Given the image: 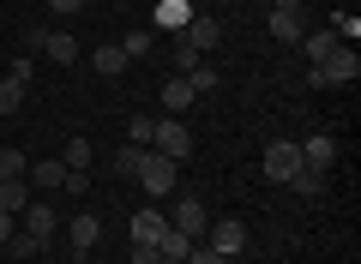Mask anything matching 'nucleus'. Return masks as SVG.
<instances>
[{
  "label": "nucleus",
  "mask_w": 361,
  "mask_h": 264,
  "mask_svg": "<svg viewBox=\"0 0 361 264\" xmlns=\"http://www.w3.org/2000/svg\"><path fill=\"white\" fill-rule=\"evenodd\" d=\"M25 204H30V180H0V210L18 216Z\"/></svg>",
  "instance_id": "17"
},
{
  "label": "nucleus",
  "mask_w": 361,
  "mask_h": 264,
  "mask_svg": "<svg viewBox=\"0 0 361 264\" xmlns=\"http://www.w3.org/2000/svg\"><path fill=\"white\" fill-rule=\"evenodd\" d=\"M25 168H30L25 151H0V180H25Z\"/></svg>",
  "instance_id": "23"
},
{
  "label": "nucleus",
  "mask_w": 361,
  "mask_h": 264,
  "mask_svg": "<svg viewBox=\"0 0 361 264\" xmlns=\"http://www.w3.org/2000/svg\"><path fill=\"white\" fill-rule=\"evenodd\" d=\"M205 246H211V252H223V258H235V252L247 246V228L235 222V216H223V222H211V228H205Z\"/></svg>",
  "instance_id": "6"
},
{
  "label": "nucleus",
  "mask_w": 361,
  "mask_h": 264,
  "mask_svg": "<svg viewBox=\"0 0 361 264\" xmlns=\"http://www.w3.org/2000/svg\"><path fill=\"white\" fill-rule=\"evenodd\" d=\"M187 84H193V96H211V90H217L223 78H217V66H205V61H199L193 73H187Z\"/></svg>",
  "instance_id": "21"
},
{
  "label": "nucleus",
  "mask_w": 361,
  "mask_h": 264,
  "mask_svg": "<svg viewBox=\"0 0 361 264\" xmlns=\"http://www.w3.org/2000/svg\"><path fill=\"white\" fill-rule=\"evenodd\" d=\"M66 240H73V252H90L97 240H103V222H97L90 210H78L73 222H66Z\"/></svg>",
  "instance_id": "10"
},
{
  "label": "nucleus",
  "mask_w": 361,
  "mask_h": 264,
  "mask_svg": "<svg viewBox=\"0 0 361 264\" xmlns=\"http://www.w3.org/2000/svg\"><path fill=\"white\" fill-rule=\"evenodd\" d=\"M157 18H163V25H187V0H157Z\"/></svg>",
  "instance_id": "27"
},
{
  "label": "nucleus",
  "mask_w": 361,
  "mask_h": 264,
  "mask_svg": "<svg viewBox=\"0 0 361 264\" xmlns=\"http://www.w3.org/2000/svg\"><path fill=\"white\" fill-rule=\"evenodd\" d=\"M163 234H169V216L157 210V204H145V210L133 216V246H157Z\"/></svg>",
  "instance_id": "9"
},
{
  "label": "nucleus",
  "mask_w": 361,
  "mask_h": 264,
  "mask_svg": "<svg viewBox=\"0 0 361 264\" xmlns=\"http://www.w3.org/2000/svg\"><path fill=\"white\" fill-rule=\"evenodd\" d=\"M90 156H97V151H90V139H66V175H85Z\"/></svg>",
  "instance_id": "19"
},
{
  "label": "nucleus",
  "mask_w": 361,
  "mask_h": 264,
  "mask_svg": "<svg viewBox=\"0 0 361 264\" xmlns=\"http://www.w3.org/2000/svg\"><path fill=\"white\" fill-rule=\"evenodd\" d=\"M139 163H145V144H121V151H115V175H121V180L139 175Z\"/></svg>",
  "instance_id": "20"
},
{
  "label": "nucleus",
  "mask_w": 361,
  "mask_h": 264,
  "mask_svg": "<svg viewBox=\"0 0 361 264\" xmlns=\"http://www.w3.org/2000/svg\"><path fill=\"white\" fill-rule=\"evenodd\" d=\"M42 37H49V30H42V25L18 30V49H25V61H30V54H42Z\"/></svg>",
  "instance_id": "29"
},
{
  "label": "nucleus",
  "mask_w": 361,
  "mask_h": 264,
  "mask_svg": "<svg viewBox=\"0 0 361 264\" xmlns=\"http://www.w3.org/2000/svg\"><path fill=\"white\" fill-rule=\"evenodd\" d=\"M121 49H127V61H145V54H151V30H127Z\"/></svg>",
  "instance_id": "26"
},
{
  "label": "nucleus",
  "mask_w": 361,
  "mask_h": 264,
  "mask_svg": "<svg viewBox=\"0 0 361 264\" xmlns=\"http://www.w3.org/2000/svg\"><path fill=\"white\" fill-rule=\"evenodd\" d=\"M157 258H163L157 246H133V264H157Z\"/></svg>",
  "instance_id": "32"
},
{
  "label": "nucleus",
  "mask_w": 361,
  "mask_h": 264,
  "mask_svg": "<svg viewBox=\"0 0 361 264\" xmlns=\"http://www.w3.org/2000/svg\"><path fill=\"white\" fill-rule=\"evenodd\" d=\"M49 6H54V13H61V18H73V13H85V0H49Z\"/></svg>",
  "instance_id": "31"
},
{
  "label": "nucleus",
  "mask_w": 361,
  "mask_h": 264,
  "mask_svg": "<svg viewBox=\"0 0 361 264\" xmlns=\"http://www.w3.org/2000/svg\"><path fill=\"white\" fill-rule=\"evenodd\" d=\"M157 264H187V258H157Z\"/></svg>",
  "instance_id": "35"
},
{
  "label": "nucleus",
  "mask_w": 361,
  "mask_h": 264,
  "mask_svg": "<svg viewBox=\"0 0 361 264\" xmlns=\"http://www.w3.org/2000/svg\"><path fill=\"white\" fill-rule=\"evenodd\" d=\"M151 151H157V156H169V163H187V156H193V132H187V120H180V114L157 120V132H151Z\"/></svg>",
  "instance_id": "2"
},
{
  "label": "nucleus",
  "mask_w": 361,
  "mask_h": 264,
  "mask_svg": "<svg viewBox=\"0 0 361 264\" xmlns=\"http://www.w3.org/2000/svg\"><path fill=\"white\" fill-rule=\"evenodd\" d=\"M151 132H157L151 114H133V120H127V144H145V151H151Z\"/></svg>",
  "instance_id": "22"
},
{
  "label": "nucleus",
  "mask_w": 361,
  "mask_h": 264,
  "mask_svg": "<svg viewBox=\"0 0 361 264\" xmlns=\"http://www.w3.org/2000/svg\"><path fill=\"white\" fill-rule=\"evenodd\" d=\"M90 66H97V73H103V78H121V73H127V49H121V42H97V54H90Z\"/></svg>",
  "instance_id": "12"
},
{
  "label": "nucleus",
  "mask_w": 361,
  "mask_h": 264,
  "mask_svg": "<svg viewBox=\"0 0 361 264\" xmlns=\"http://www.w3.org/2000/svg\"><path fill=\"white\" fill-rule=\"evenodd\" d=\"M6 240H13V216L0 210V246H6Z\"/></svg>",
  "instance_id": "34"
},
{
  "label": "nucleus",
  "mask_w": 361,
  "mask_h": 264,
  "mask_svg": "<svg viewBox=\"0 0 361 264\" xmlns=\"http://www.w3.org/2000/svg\"><path fill=\"white\" fill-rule=\"evenodd\" d=\"M193 102H199V96H193V84H187V78H180V73H175V78H169V84H163V108H169V114H187V108H193Z\"/></svg>",
  "instance_id": "13"
},
{
  "label": "nucleus",
  "mask_w": 361,
  "mask_h": 264,
  "mask_svg": "<svg viewBox=\"0 0 361 264\" xmlns=\"http://www.w3.org/2000/svg\"><path fill=\"white\" fill-rule=\"evenodd\" d=\"M169 228H180L187 240H205V204H199L193 192H180V199H175V216H169Z\"/></svg>",
  "instance_id": "5"
},
{
  "label": "nucleus",
  "mask_w": 361,
  "mask_h": 264,
  "mask_svg": "<svg viewBox=\"0 0 361 264\" xmlns=\"http://www.w3.org/2000/svg\"><path fill=\"white\" fill-rule=\"evenodd\" d=\"M175 168H180V163H169V156L145 151V163H139V175H133V180H139V187L151 192V204H157V199H175Z\"/></svg>",
  "instance_id": "3"
},
{
  "label": "nucleus",
  "mask_w": 361,
  "mask_h": 264,
  "mask_svg": "<svg viewBox=\"0 0 361 264\" xmlns=\"http://www.w3.org/2000/svg\"><path fill=\"white\" fill-rule=\"evenodd\" d=\"M289 187H295L301 199H319V192H325V175H313V168H295V180H289Z\"/></svg>",
  "instance_id": "24"
},
{
  "label": "nucleus",
  "mask_w": 361,
  "mask_h": 264,
  "mask_svg": "<svg viewBox=\"0 0 361 264\" xmlns=\"http://www.w3.org/2000/svg\"><path fill=\"white\" fill-rule=\"evenodd\" d=\"M265 25H271V37H277V42H289V49H295V42L307 37V30H301V13H271Z\"/></svg>",
  "instance_id": "16"
},
{
  "label": "nucleus",
  "mask_w": 361,
  "mask_h": 264,
  "mask_svg": "<svg viewBox=\"0 0 361 264\" xmlns=\"http://www.w3.org/2000/svg\"><path fill=\"white\" fill-rule=\"evenodd\" d=\"M180 42L199 49V54H211L223 42V25H217V18H187V25H180Z\"/></svg>",
  "instance_id": "8"
},
{
  "label": "nucleus",
  "mask_w": 361,
  "mask_h": 264,
  "mask_svg": "<svg viewBox=\"0 0 361 264\" xmlns=\"http://www.w3.org/2000/svg\"><path fill=\"white\" fill-rule=\"evenodd\" d=\"M25 90L30 84H18V78H0V114H13L18 102H25Z\"/></svg>",
  "instance_id": "25"
},
{
  "label": "nucleus",
  "mask_w": 361,
  "mask_h": 264,
  "mask_svg": "<svg viewBox=\"0 0 361 264\" xmlns=\"http://www.w3.org/2000/svg\"><path fill=\"white\" fill-rule=\"evenodd\" d=\"M331 163H337V139H325V132L301 139V168H313V175H331Z\"/></svg>",
  "instance_id": "7"
},
{
  "label": "nucleus",
  "mask_w": 361,
  "mask_h": 264,
  "mask_svg": "<svg viewBox=\"0 0 361 264\" xmlns=\"http://www.w3.org/2000/svg\"><path fill=\"white\" fill-rule=\"evenodd\" d=\"M25 180H30V187H66V163H61V156H49V163H30Z\"/></svg>",
  "instance_id": "14"
},
{
  "label": "nucleus",
  "mask_w": 361,
  "mask_h": 264,
  "mask_svg": "<svg viewBox=\"0 0 361 264\" xmlns=\"http://www.w3.org/2000/svg\"><path fill=\"white\" fill-rule=\"evenodd\" d=\"M301 49H307L313 61H325L331 49H343V37H337V30H313V37H301Z\"/></svg>",
  "instance_id": "18"
},
{
  "label": "nucleus",
  "mask_w": 361,
  "mask_h": 264,
  "mask_svg": "<svg viewBox=\"0 0 361 264\" xmlns=\"http://www.w3.org/2000/svg\"><path fill=\"white\" fill-rule=\"evenodd\" d=\"M271 13H301V0H271Z\"/></svg>",
  "instance_id": "33"
},
{
  "label": "nucleus",
  "mask_w": 361,
  "mask_h": 264,
  "mask_svg": "<svg viewBox=\"0 0 361 264\" xmlns=\"http://www.w3.org/2000/svg\"><path fill=\"white\" fill-rule=\"evenodd\" d=\"M199 61H205V54H199V49H187V42H175V73H180V78L193 73V66H199Z\"/></svg>",
  "instance_id": "28"
},
{
  "label": "nucleus",
  "mask_w": 361,
  "mask_h": 264,
  "mask_svg": "<svg viewBox=\"0 0 361 264\" xmlns=\"http://www.w3.org/2000/svg\"><path fill=\"white\" fill-rule=\"evenodd\" d=\"M355 78H361V54L343 42V49H331L325 61H313L307 84H313V90H337V84H355Z\"/></svg>",
  "instance_id": "1"
},
{
  "label": "nucleus",
  "mask_w": 361,
  "mask_h": 264,
  "mask_svg": "<svg viewBox=\"0 0 361 264\" xmlns=\"http://www.w3.org/2000/svg\"><path fill=\"white\" fill-rule=\"evenodd\" d=\"M42 54H49L54 66H73L78 61V42L66 37V30H49V37H42Z\"/></svg>",
  "instance_id": "15"
},
{
  "label": "nucleus",
  "mask_w": 361,
  "mask_h": 264,
  "mask_svg": "<svg viewBox=\"0 0 361 264\" xmlns=\"http://www.w3.org/2000/svg\"><path fill=\"white\" fill-rule=\"evenodd\" d=\"M6 246H13L18 258H37V252H42V240H37V234H13V240H6Z\"/></svg>",
  "instance_id": "30"
},
{
  "label": "nucleus",
  "mask_w": 361,
  "mask_h": 264,
  "mask_svg": "<svg viewBox=\"0 0 361 264\" xmlns=\"http://www.w3.org/2000/svg\"><path fill=\"white\" fill-rule=\"evenodd\" d=\"M295 168H301V144L295 139H271L265 144V180H295Z\"/></svg>",
  "instance_id": "4"
},
{
  "label": "nucleus",
  "mask_w": 361,
  "mask_h": 264,
  "mask_svg": "<svg viewBox=\"0 0 361 264\" xmlns=\"http://www.w3.org/2000/svg\"><path fill=\"white\" fill-rule=\"evenodd\" d=\"M18 216H25V234H37L42 246H49V240H54V228H61V222H54V210H49V204H37V199H30Z\"/></svg>",
  "instance_id": "11"
}]
</instances>
